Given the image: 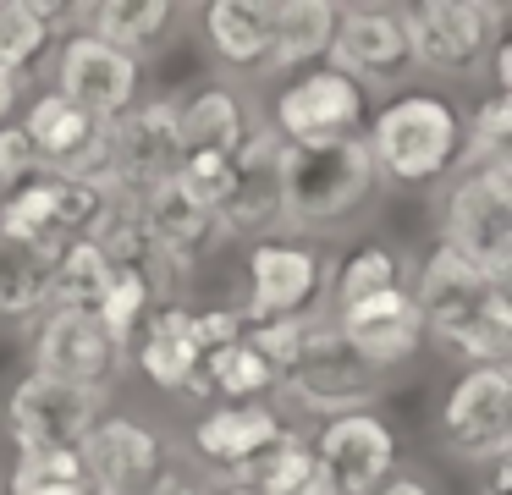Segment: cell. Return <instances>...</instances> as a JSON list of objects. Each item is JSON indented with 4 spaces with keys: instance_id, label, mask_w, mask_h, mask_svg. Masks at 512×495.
<instances>
[{
    "instance_id": "1",
    "label": "cell",
    "mask_w": 512,
    "mask_h": 495,
    "mask_svg": "<svg viewBox=\"0 0 512 495\" xmlns=\"http://www.w3.org/2000/svg\"><path fill=\"white\" fill-rule=\"evenodd\" d=\"M424 319V341L468 363H507L512 358V308L507 286L490 281L479 264L457 259L452 248H430L408 286Z\"/></svg>"
},
{
    "instance_id": "2",
    "label": "cell",
    "mask_w": 512,
    "mask_h": 495,
    "mask_svg": "<svg viewBox=\"0 0 512 495\" xmlns=\"http://www.w3.org/2000/svg\"><path fill=\"white\" fill-rule=\"evenodd\" d=\"M375 160L364 138L281 143L276 154V209L292 231H331L353 220L375 193Z\"/></svg>"
},
{
    "instance_id": "3",
    "label": "cell",
    "mask_w": 512,
    "mask_h": 495,
    "mask_svg": "<svg viewBox=\"0 0 512 495\" xmlns=\"http://www.w3.org/2000/svg\"><path fill=\"white\" fill-rule=\"evenodd\" d=\"M375 176L397 187H430L441 176L457 171L463 160V116L446 94H424L408 88L391 105H380V116L364 132Z\"/></svg>"
},
{
    "instance_id": "4",
    "label": "cell",
    "mask_w": 512,
    "mask_h": 495,
    "mask_svg": "<svg viewBox=\"0 0 512 495\" xmlns=\"http://www.w3.org/2000/svg\"><path fill=\"white\" fill-rule=\"evenodd\" d=\"M435 248L479 264L490 281H512V165H457L435 209Z\"/></svg>"
},
{
    "instance_id": "5",
    "label": "cell",
    "mask_w": 512,
    "mask_h": 495,
    "mask_svg": "<svg viewBox=\"0 0 512 495\" xmlns=\"http://www.w3.org/2000/svg\"><path fill=\"white\" fill-rule=\"evenodd\" d=\"M182 165V138H177V99L155 94L105 121L100 143V176L94 187L111 198H149L160 182H171Z\"/></svg>"
},
{
    "instance_id": "6",
    "label": "cell",
    "mask_w": 512,
    "mask_h": 495,
    "mask_svg": "<svg viewBox=\"0 0 512 495\" xmlns=\"http://www.w3.org/2000/svg\"><path fill=\"white\" fill-rule=\"evenodd\" d=\"M281 391H292V402L320 418L375 413L380 391H386V374L347 347V336L336 330L331 314H320L309 325V336H303V352L292 358V369L281 374Z\"/></svg>"
},
{
    "instance_id": "7",
    "label": "cell",
    "mask_w": 512,
    "mask_h": 495,
    "mask_svg": "<svg viewBox=\"0 0 512 495\" xmlns=\"http://www.w3.org/2000/svg\"><path fill=\"white\" fill-rule=\"evenodd\" d=\"M441 446L468 468L512 457V363H468L441 396Z\"/></svg>"
},
{
    "instance_id": "8",
    "label": "cell",
    "mask_w": 512,
    "mask_h": 495,
    "mask_svg": "<svg viewBox=\"0 0 512 495\" xmlns=\"http://www.w3.org/2000/svg\"><path fill=\"white\" fill-rule=\"evenodd\" d=\"M331 270L336 259L314 242L298 237H265L248 248V303L243 319L259 325V319H309L325 314V292H331Z\"/></svg>"
},
{
    "instance_id": "9",
    "label": "cell",
    "mask_w": 512,
    "mask_h": 495,
    "mask_svg": "<svg viewBox=\"0 0 512 495\" xmlns=\"http://www.w3.org/2000/svg\"><path fill=\"white\" fill-rule=\"evenodd\" d=\"M105 396L89 385H67L28 369L0 402V424L17 451H78L83 435L105 418Z\"/></svg>"
},
{
    "instance_id": "10",
    "label": "cell",
    "mask_w": 512,
    "mask_h": 495,
    "mask_svg": "<svg viewBox=\"0 0 512 495\" xmlns=\"http://www.w3.org/2000/svg\"><path fill=\"white\" fill-rule=\"evenodd\" d=\"M105 193L94 182H67V176H28L17 193L0 198V242L6 248L61 253L67 242L89 237L100 220Z\"/></svg>"
},
{
    "instance_id": "11",
    "label": "cell",
    "mask_w": 512,
    "mask_h": 495,
    "mask_svg": "<svg viewBox=\"0 0 512 495\" xmlns=\"http://www.w3.org/2000/svg\"><path fill=\"white\" fill-rule=\"evenodd\" d=\"M402 22H408L413 72L463 77L501 39L507 6H485V0H424V6H402Z\"/></svg>"
},
{
    "instance_id": "12",
    "label": "cell",
    "mask_w": 512,
    "mask_h": 495,
    "mask_svg": "<svg viewBox=\"0 0 512 495\" xmlns=\"http://www.w3.org/2000/svg\"><path fill=\"white\" fill-rule=\"evenodd\" d=\"M369 121V94L342 77L336 66H314V72L292 77L270 99V121L281 143H331V138H364Z\"/></svg>"
},
{
    "instance_id": "13",
    "label": "cell",
    "mask_w": 512,
    "mask_h": 495,
    "mask_svg": "<svg viewBox=\"0 0 512 495\" xmlns=\"http://www.w3.org/2000/svg\"><path fill=\"white\" fill-rule=\"evenodd\" d=\"M325 66H336L342 77H353L364 94L380 88V83H402V77L413 72L402 6H386V0H353V6H336V28H331Z\"/></svg>"
},
{
    "instance_id": "14",
    "label": "cell",
    "mask_w": 512,
    "mask_h": 495,
    "mask_svg": "<svg viewBox=\"0 0 512 495\" xmlns=\"http://www.w3.org/2000/svg\"><path fill=\"white\" fill-rule=\"evenodd\" d=\"M50 77H56L50 88L94 121H116L122 110H133L138 88H144V66H138L133 55L111 50V44H100L83 28L56 44V72Z\"/></svg>"
},
{
    "instance_id": "15",
    "label": "cell",
    "mask_w": 512,
    "mask_h": 495,
    "mask_svg": "<svg viewBox=\"0 0 512 495\" xmlns=\"http://www.w3.org/2000/svg\"><path fill=\"white\" fill-rule=\"evenodd\" d=\"M314 462H320L331 495H375L380 484L397 473L402 446L380 413H342L325 418L309 440Z\"/></svg>"
},
{
    "instance_id": "16",
    "label": "cell",
    "mask_w": 512,
    "mask_h": 495,
    "mask_svg": "<svg viewBox=\"0 0 512 495\" xmlns=\"http://www.w3.org/2000/svg\"><path fill=\"white\" fill-rule=\"evenodd\" d=\"M89 495H144L166 473V440L133 413H105L78 446Z\"/></svg>"
},
{
    "instance_id": "17",
    "label": "cell",
    "mask_w": 512,
    "mask_h": 495,
    "mask_svg": "<svg viewBox=\"0 0 512 495\" xmlns=\"http://www.w3.org/2000/svg\"><path fill=\"white\" fill-rule=\"evenodd\" d=\"M122 352L111 347V336L100 330V319L83 308H45L34 325V374L67 385H89V391H111V380L122 374Z\"/></svg>"
},
{
    "instance_id": "18",
    "label": "cell",
    "mask_w": 512,
    "mask_h": 495,
    "mask_svg": "<svg viewBox=\"0 0 512 495\" xmlns=\"http://www.w3.org/2000/svg\"><path fill=\"white\" fill-rule=\"evenodd\" d=\"M28 149L39 160V176H67V182H94L100 176V143H105V121L83 116L78 105L45 88L28 99V110L17 116Z\"/></svg>"
},
{
    "instance_id": "19",
    "label": "cell",
    "mask_w": 512,
    "mask_h": 495,
    "mask_svg": "<svg viewBox=\"0 0 512 495\" xmlns=\"http://www.w3.org/2000/svg\"><path fill=\"white\" fill-rule=\"evenodd\" d=\"M331 319L347 336V347L364 363H375L380 374L402 369V363L419 358V347H424V319H419V308H413L408 286H391V292L369 297V303H353Z\"/></svg>"
},
{
    "instance_id": "20",
    "label": "cell",
    "mask_w": 512,
    "mask_h": 495,
    "mask_svg": "<svg viewBox=\"0 0 512 495\" xmlns=\"http://www.w3.org/2000/svg\"><path fill=\"white\" fill-rule=\"evenodd\" d=\"M287 435L281 413L270 402H215L210 413L193 424V451H199L210 468L226 473V484L248 468L254 457H265L276 440Z\"/></svg>"
},
{
    "instance_id": "21",
    "label": "cell",
    "mask_w": 512,
    "mask_h": 495,
    "mask_svg": "<svg viewBox=\"0 0 512 495\" xmlns=\"http://www.w3.org/2000/svg\"><path fill=\"white\" fill-rule=\"evenodd\" d=\"M138 215H144L149 237L160 242V253H166L182 275H188L199 259H210V253L226 242L221 215H215L210 204H199V198L177 182V176H171V182H160L149 198H138Z\"/></svg>"
},
{
    "instance_id": "22",
    "label": "cell",
    "mask_w": 512,
    "mask_h": 495,
    "mask_svg": "<svg viewBox=\"0 0 512 495\" xmlns=\"http://www.w3.org/2000/svg\"><path fill=\"white\" fill-rule=\"evenodd\" d=\"M127 358L144 369V380L155 391H188L199 374V341H193V308L188 303H166L144 319L133 352Z\"/></svg>"
},
{
    "instance_id": "23",
    "label": "cell",
    "mask_w": 512,
    "mask_h": 495,
    "mask_svg": "<svg viewBox=\"0 0 512 495\" xmlns=\"http://www.w3.org/2000/svg\"><path fill=\"white\" fill-rule=\"evenodd\" d=\"M72 17H83V33L133 55L138 66H144V55L166 50L171 33H177V6L171 0H100V6H72Z\"/></svg>"
},
{
    "instance_id": "24",
    "label": "cell",
    "mask_w": 512,
    "mask_h": 495,
    "mask_svg": "<svg viewBox=\"0 0 512 495\" xmlns=\"http://www.w3.org/2000/svg\"><path fill=\"white\" fill-rule=\"evenodd\" d=\"M248 105L237 88L226 83H204L193 88L188 99H177V138H182V154H221L232 160L237 143L248 138Z\"/></svg>"
},
{
    "instance_id": "25",
    "label": "cell",
    "mask_w": 512,
    "mask_h": 495,
    "mask_svg": "<svg viewBox=\"0 0 512 495\" xmlns=\"http://www.w3.org/2000/svg\"><path fill=\"white\" fill-rule=\"evenodd\" d=\"M204 39H210L215 61L254 72V66H265L270 39H276V0H215V6H204Z\"/></svg>"
},
{
    "instance_id": "26",
    "label": "cell",
    "mask_w": 512,
    "mask_h": 495,
    "mask_svg": "<svg viewBox=\"0 0 512 495\" xmlns=\"http://www.w3.org/2000/svg\"><path fill=\"white\" fill-rule=\"evenodd\" d=\"M331 28H336L331 0H287V6H276V39H270L265 72H309L331 50Z\"/></svg>"
},
{
    "instance_id": "27",
    "label": "cell",
    "mask_w": 512,
    "mask_h": 495,
    "mask_svg": "<svg viewBox=\"0 0 512 495\" xmlns=\"http://www.w3.org/2000/svg\"><path fill=\"white\" fill-rule=\"evenodd\" d=\"M72 6L56 0H0V72L23 77L28 66H39L56 44V22H67Z\"/></svg>"
},
{
    "instance_id": "28",
    "label": "cell",
    "mask_w": 512,
    "mask_h": 495,
    "mask_svg": "<svg viewBox=\"0 0 512 495\" xmlns=\"http://www.w3.org/2000/svg\"><path fill=\"white\" fill-rule=\"evenodd\" d=\"M188 391L193 396H221V402H270V391H276V369H270L248 341H232V347L204 352Z\"/></svg>"
},
{
    "instance_id": "29",
    "label": "cell",
    "mask_w": 512,
    "mask_h": 495,
    "mask_svg": "<svg viewBox=\"0 0 512 495\" xmlns=\"http://www.w3.org/2000/svg\"><path fill=\"white\" fill-rule=\"evenodd\" d=\"M232 484H243V490H254V495H331V484H325L309 440L292 435V429L265 451V457L248 462Z\"/></svg>"
},
{
    "instance_id": "30",
    "label": "cell",
    "mask_w": 512,
    "mask_h": 495,
    "mask_svg": "<svg viewBox=\"0 0 512 495\" xmlns=\"http://www.w3.org/2000/svg\"><path fill=\"white\" fill-rule=\"evenodd\" d=\"M391 286H408V281H402L397 248L369 242V248L347 253V259L331 270V292H325V297H331V308H325V314H342V308H353V303H369V297L391 292Z\"/></svg>"
},
{
    "instance_id": "31",
    "label": "cell",
    "mask_w": 512,
    "mask_h": 495,
    "mask_svg": "<svg viewBox=\"0 0 512 495\" xmlns=\"http://www.w3.org/2000/svg\"><path fill=\"white\" fill-rule=\"evenodd\" d=\"M50 270L56 253L6 248L0 242V319H39L50 308Z\"/></svg>"
},
{
    "instance_id": "32",
    "label": "cell",
    "mask_w": 512,
    "mask_h": 495,
    "mask_svg": "<svg viewBox=\"0 0 512 495\" xmlns=\"http://www.w3.org/2000/svg\"><path fill=\"white\" fill-rule=\"evenodd\" d=\"M105 286H111V264H105V253L94 248L89 237L67 242V248L56 253V270H50V308H83V314H94L105 297Z\"/></svg>"
},
{
    "instance_id": "33",
    "label": "cell",
    "mask_w": 512,
    "mask_h": 495,
    "mask_svg": "<svg viewBox=\"0 0 512 495\" xmlns=\"http://www.w3.org/2000/svg\"><path fill=\"white\" fill-rule=\"evenodd\" d=\"M78 484H83L78 451H17L0 495H45V490H78Z\"/></svg>"
},
{
    "instance_id": "34",
    "label": "cell",
    "mask_w": 512,
    "mask_h": 495,
    "mask_svg": "<svg viewBox=\"0 0 512 495\" xmlns=\"http://www.w3.org/2000/svg\"><path fill=\"white\" fill-rule=\"evenodd\" d=\"M28 176H39V160H34V149H28L23 127H17V121H6V127H0V198L17 193Z\"/></svg>"
},
{
    "instance_id": "35",
    "label": "cell",
    "mask_w": 512,
    "mask_h": 495,
    "mask_svg": "<svg viewBox=\"0 0 512 495\" xmlns=\"http://www.w3.org/2000/svg\"><path fill=\"white\" fill-rule=\"evenodd\" d=\"M243 330H248V319H243V308L237 303H226V308H193V341H199V358L204 352H215V347H232V341H243Z\"/></svg>"
},
{
    "instance_id": "36",
    "label": "cell",
    "mask_w": 512,
    "mask_h": 495,
    "mask_svg": "<svg viewBox=\"0 0 512 495\" xmlns=\"http://www.w3.org/2000/svg\"><path fill=\"white\" fill-rule=\"evenodd\" d=\"M17 105H23V77L0 72V127H6V121H17Z\"/></svg>"
},
{
    "instance_id": "37",
    "label": "cell",
    "mask_w": 512,
    "mask_h": 495,
    "mask_svg": "<svg viewBox=\"0 0 512 495\" xmlns=\"http://www.w3.org/2000/svg\"><path fill=\"white\" fill-rule=\"evenodd\" d=\"M144 495H210V490H204V484H193V479H182V473H160Z\"/></svg>"
},
{
    "instance_id": "38",
    "label": "cell",
    "mask_w": 512,
    "mask_h": 495,
    "mask_svg": "<svg viewBox=\"0 0 512 495\" xmlns=\"http://www.w3.org/2000/svg\"><path fill=\"white\" fill-rule=\"evenodd\" d=\"M375 495H435V490H430L424 479H413V473H391V479L380 484Z\"/></svg>"
},
{
    "instance_id": "39",
    "label": "cell",
    "mask_w": 512,
    "mask_h": 495,
    "mask_svg": "<svg viewBox=\"0 0 512 495\" xmlns=\"http://www.w3.org/2000/svg\"><path fill=\"white\" fill-rule=\"evenodd\" d=\"M507 479H512V457L490 462V468H485V484H479V495H507Z\"/></svg>"
},
{
    "instance_id": "40",
    "label": "cell",
    "mask_w": 512,
    "mask_h": 495,
    "mask_svg": "<svg viewBox=\"0 0 512 495\" xmlns=\"http://www.w3.org/2000/svg\"><path fill=\"white\" fill-rule=\"evenodd\" d=\"M215 495H254V490H243V484H221Z\"/></svg>"
},
{
    "instance_id": "41",
    "label": "cell",
    "mask_w": 512,
    "mask_h": 495,
    "mask_svg": "<svg viewBox=\"0 0 512 495\" xmlns=\"http://www.w3.org/2000/svg\"><path fill=\"white\" fill-rule=\"evenodd\" d=\"M45 495H89V490H83V484H78V490H45Z\"/></svg>"
}]
</instances>
